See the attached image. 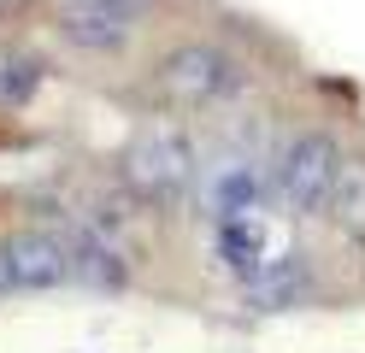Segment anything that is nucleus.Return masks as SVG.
Masks as SVG:
<instances>
[{
    "instance_id": "8",
    "label": "nucleus",
    "mask_w": 365,
    "mask_h": 353,
    "mask_svg": "<svg viewBox=\"0 0 365 353\" xmlns=\"http://www.w3.org/2000/svg\"><path fill=\"white\" fill-rule=\"evenodd\" d=\"M265 247H271V235L259 218H224L218 224V253H224V265L242 271V277H254L265 265Z\"/></svg>"
},
{
    "instance_id": "3",
    "label": "nucleus",
    "mask_w": 365,
    "mask_h": 353,
    "mask_svg": "<svg viewBox=\"0 0 365 353\" xmlns=\"http://www.w3.org/2000/svg\"><path fill=\"white\" fill-rule=\"evenodd\" d=\"M236 88V59L207 41H182L153 65V94L171 106H212Z\"/></svg>"
},
{
    "instance_id": "2",
    "label": "nucleus",
    "mask_w": 365,
    "mask_h": 353,
    "mask_svg": "<svg viewBox=\"0 0 365 353\" xmlns=\"http://www.w3.org/2000/svg\"><path fill=\"white\" fill-rule=\"evenodd\" d=\"M341 165H348V159H341L336 141L307 130V135H294L289 148L277 153V165H271V188H277V200L289 212H330L336 183H341Z\"/></svg>"
},
{
    "instance_id": "11",
    "label": "nucleus",
    "mask_w": 365,
    "mask_h": 353,
    "mask_svg": "<svg viewBox=\"0 0 365 353\" xmlns=\"http://www.w3.org/2000/svg\"><path fill=\"white\" fill-rule=\"evenodd\" d=\"M36 88H41V65L36 59H6L0 65V101L6 106H24Z\"/></svg>"
},
{
    "instance_id": "9",
    "label": "nucleus",
    "mask_w": 365,
    "mask_h": 353,
    "mask_svg": "<svg viewBox=\"0 0 365 353\" xmlns=\"http://www.w3.org/2000/svg\"><path fill=\"white\" fill-rule=\"evenodd\" d=\"M265 200V177L254 171V165H230L218 183H212V206H218V224L224 218H254Z\"/></svg>"
},
{
    "instance_id": "1",
    "label": "nucleus",
    "mask_w": 365,
    "mask_h": 353,
    "mask_svg": "<svg viewBox=\"0 0 365 353\" xmlns=\"http://www.w3.org/2000/svg\"><path fill=\"white\" fill-rule=\"evenodd\" d=\"M118 177L135 200L148 206H177L195 188V148L177 124H148L142 135H130V148L118 153Z\"/></svg>"
},
{
    "instance_id": "6",
    "label": "nucleus",
    "mask_w": 365,
    "mask_h": 353,
    "mask_svg": "<svg viewBox=\"0 0 365 353\" xmlns=\"http://www.w3.org/2000/svg\"><path fill=\"white\" fill-rule=\"evenodd\" d=\"M312 295V271L301 253H277L265 259V265L247 277V306L254 312H289V306H301Z\"/></svg>"
},
{
    "instance_id": "5",
    "label": "nucleus",
    "mask_w": 365,
    "mask_h": 353,
    "mask_svg": "<svg viewBox=\"0 0 365 353\" xmlns=\"http://www.w3.org/2000/svg\"><path fill=\"white\" fill-rule=\"evenodd\" d=\"M142 6L148 0H59V36L88 53H112L130 41Z\"/></svg>"
},
{
    "instance_id": "4",
    "label": "nucleus",
    "mask_w": 365,
    "mask_h": 353,
    "mask_svg": "<svg viewBox=\"0 0 365 353\" xmlns=\"http://www.w3.org/2000/svg\"><path fill=\"white\" fill-rule=\"evenodd\" d=\"M59 282H71L59 230H12L0 242V295H41Z\"/></svg>"
},
{
    "instance_id": "10",
    "label": "nucleus",
    "mask_w": 365,
    "mask_h": 353,
    "mask_svg": "<svg viewBox=\"0 0 365 353\" xmlns=\"http://www.w3.org/2000/svg\"><path fill=\"white\" fill-rule=\"evenodd\" d=\"M330 212L341 218V230H348L354 242H365V165H341V183H336Z\"/></svg>"
},
{
    "instance_id": "7",
    "label": "nucleus",
    "mask_w": 365,
    "mask_h": 353,
    "mask_svg": "<svg viewBox=\"0 0 365 353\" xmlns=\"http://www.w3.org/2000/svg\"><path fill=\"white\" fill-rule=\"evenodd\" d=\"M59 242H65V259H71V282H88V289H124L130 282L118 247H106L95 230L71 224V230H59Z\"/></svg>"
}]
</instances>
